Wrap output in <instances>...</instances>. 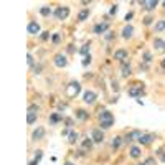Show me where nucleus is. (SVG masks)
<instances>
[{
  "instance_id": "nucleus-36",
  "label": "nucleus",
  "mask_w": 165,
  "mask_h": 165,
  "mask_svg": "<svg viewBox=\"0 0 165 165\" xmlns=\"http://www.w3.org/2000/svg\"><path fill=\"white\" fill-rule=\"evenodd\" d=\"M114 13H117V5H114L111 8V15H114Z\"/></svg>"
},
{
  "instance_id": "nucleus-13",
  "label": "nucleus",
  "mask_w": 165,
  "mask_h": 165,
  "mask_svg": "<svg viewBox=\"0 0 165 165\" xmlns=\"http://www.w3.org/2000/svg\"><path fill=\"white\" fill-rule=\"evenodd\" d=\"M154 46L157 48V51H165V41L160 38H155L154 40Z\"/></svg>"
},
{
  "instance_id": "nucleus-7",
  "label": "nucleus",
  "mask_w": 165,
  "mask_h": 165,
  "mask_svg": "<svg viewBox=\"0 0 165 165\" xmlns=\"http://www.w3.org/2000/svg\"><path fill=\"white\" fill-rule=\"evenodd\" d=\"M154 139H155L154 134H142V135L139 137V142H140L142 145H149V144H152Z\"/></svg>"
},
{
  "instance_id": "nucleus-39",
  "label": "nucleus",
  "mask_w": 165,
  "mask_h": 165,
  "mask_svg": "<svg viewBox=\"0 0 165 165\" xmlns=\"http://www.w3.org/2000/svg\"><path fill=\"white\" fill-rule=\"evenodd\" d=\"M162 66H164V68H165V59H164V61H162Z\"/></svg>"
},
{
  "instance_id": "nucleus-17",
  "label": "nucleus",
  "mask_w": 165,
  "mask_h": 165,
  "mask_svg": "<svg viewBox=\"0 0 165 165\" xmlns=\"http://www.w3.org/2000/svg\"><path fill=\"white\" fill-rule=\"evenodd\" d=\"M140 135H142V132L140 131H132L131 134L125 135V142H131V140H134L135 137H140Z\"/></svg>"
},
{
  "instance_id": "nucleus-24",
  "label": "nucleus",
  "mask_w": 165,
  "mask_h": 165,
  "mask_svg": "<svg viewBox=\"0 0 165 165\" xmlns=\"http://www.w3.org/2000/svg\"><path fill=\"white\" fill-rule=\"evenodd\" d=\"M40 13H41L43 17H50V15H51V8H50V7H41V8H40Z\"/></svg>"
},
{
  "instance_id": "nucleus-20",
  "label": "nucleus",
  "mask_w": 165,
  "mask_h": 165,
  "mask_svg": "<svg viewBox=\"0 0 165 165\" xmlns=\"http://www.w3.org/2000/svg\"><path fill=\"white\" fill-rule=\"evenodd\" d=\"M76 140H78V132L71 131L68 134V142H69V144H76Z\"/></svg>"
},
{
  "instance_id": "nucleus-8",
  "label": "nucleus",
  "mask_w": 165,
  "mask_h": 165,
  "mask_svg": "<svg viewBox=\"0 0 165 165\" xmlns=\"http://www.w3.org/2000/svg\"><path fill=\"white\" fill-rule=\"evenodd\" d=\"M144 94V88L142 86H134L129 89V96L131 98H139V96H142Z\"/></svg>"
},
{
  "instance_id": "nucleus-28",
  "label": "nucleus",
  "mask_w": 165,
  "mask_h": 165,
  "mask_svg": "<svg viewBox=\"0 0 165 165\" xmlns=\"http://www.w3.org/2000/svg\"><path fill=\"white\" fill-rule=\"evenodd\" d=\"M78 117L81 119V121H84V119H88V112L83 111V109H79V111H78Z\"/></svg>"
},
{
  "instance_id": "nucleus-30",
  "label": "nucleus",
  "mask_w": 165,
  "mask_h": 165,
  "mask_svg": "<svg viewBox=\"0 0 165 165\" xmlns=\"http://www.w3.org/2000/svg\"><path fill=\"white\" fill-rule=\"evenodd\" d=\"M91 63V55H88V56H84V59H83V66H88Z\"/></svg>"
},
{
  "instance_id": "nucleus-21",
  "label": "nucleus",
  "mask_w": 165,
  "mask_h": 165,
  "mask_svg": "<svg viewBox=\"0 0 165 165\" xmlns=\"http://www.w3.org/2000/svg\"><path fill=\"white\" fill-rule=\"evenodd\" d=\"M36 117H38V114H36V112H28V116H26V122H28V124H33V122L36 121Z\"/></svg>"
},
{
  "instance_id": "nucleus-29",
  "label": "nucleus",
  "mask_w": 165,
  "mask_h": 165,
  "mask_svg": "<svg viewBox=\"0 0 165 165\" xmlns=\"http://www.w3.org/2000/svg\"><path fill=\"white\" fill-rule=\"evenodd\" d=\"M38 111H40V107L36 104H32L30 107H28V112H36V114H38Z\"/></svg>"
},
{
  "instance_id": "nucleus-18",
  "label": "nucleus",
  "mask_w": 165,
  "mask_h": 165,
  "mask_svg": "<svg viewBox=\"0 0 165 165\" xmlns=\"http://www.w3.org/2000/svg\"><path fill=\"white\" fill-rule=\"evenodd\" d=\"M59 121H63V116L58 114V112H55V114L50 116V124H56V122H59Z\"/></svg>"
},
{
  "instance_id": "nucleus-14",
  "label": "nucleus",
  "mask_w": 165,
  "mask_h": 165,
  "mask_svg": "<svg viewBox=\"0 0 165 165\" xmlns=\"http://www.w3.org/2000/svg\"><path fill=\"white\" fill-rule=\"evenodd\" d=\"M132 33H134V26H132V25L124 26V30H122V36H124L125 40H127V38H131V36H132Z\"/></svg>"
},
{
  "instance_id": "nucleus-12",
  "label": "nucleus",
  "mask_w": 165,
  "mask_h": 165,
  "mask_svg": "<svg viewBox=\"0 0 165 165\" xmlns=\"http://www.w3.org/2000/svg\"><path fill=\"white\" fill-rule=\"evenodd\" d=\"M114 58L119 59V61H122V63H125V59H127V51H125V50H117V51L114 53Z\"/></svg>"
},
{
  "instance_id": "nucleus-10",
  "label": "nucleus",
  "mask_w": 165,
  "mask_h": 165,
  "mask_svg": "<svg viewBox=\"0 0 165 165\" xmlns=\"http://www.w3.org/2000/svg\"><path fill=\"white\" fill-rule=\"evenodd\" d=\"M26 32L30 33V35H36V33H40V25L36 22H30L28 26H26Z\"/></svg>"
},
{
  "instance_id": "nucleus-32",
  "label": "nucleus",
  "mask_w": 165,
  "mask_h": 165,
  "mask_svg": "<svg viewBox=\"0 0 165 165\" xmlns=\"http://www.w3.org/2000/svg\"><path fill=\"white\" fill-rule=\"evenodd\" d=\"M53 43H55V45L59 43V35H58V33H55V35H53Z\"/></svg>"
},
{
  "instance_id": "nucleus-22",
  "label": "nucleus",
  "mask_w": 165,
  "mask_h": 165,
  "mask_svg": "<svg viewBox=\"0 0 165 165\" xmlns=\"http://www.w3.org/2000/svg\"><path fill=\"white\" fill-rule=\"evenodd\" d=\"M131 157L132 158H139V157H140V149H139V147H132V149H131Z\"/></svg>"
},
{
  "instance_id": "nucleus-16",
  "label": "nucleus",
  "mask_w": 165,
  "mask_h": 165,
  "mask_svg": "<svg viewBox=\"0 0 165 165\" xmlns=\"http://www.w3.org/2000/svg\"><path fill=\"white\" fill-rule=\"evenodd\" d=\"M43 137H45V129L43 127H38L36 131L33 132V139L35 140H40V139H43Z\"/></svg>"
},
{
  "instance_id": "nucleus-4",
  "label": "nucleus",
  "mask_w": 165,
  "mask_h": 165,
  "mask_svg": "<svg viewBox=\"0 0 165 165\" xmlns=\"http://www.w3.org/2000/svg\"><path fill=\"white\" fill-rule=\"evenodd\" d=\"M107 30H109V23L107 22H101V23H98V25L94 26V33H98V35H102Z\"/></svg>"
},
{
  "instance_id": "nucleus-1",
  "label": "nucleus",
  "mask_w": 165,
  "mask_h": 165,
  "mask_svg": "<svg viewBox=\"0 0 165 165\" xmlns=\"http://www.w3.org/2000/svg\"><path fill=\"white\" fill-rule=\"evenodd\" d=\"M99 119H101V129H109V127H112V124H114V116H112V112H109V111H102L101 116H99Z\"/></svg>"
},
{
  "instance_id": "nucleus-6",
  "label": "nucleus",
  "mask_w": 165,
  "mask_h": 165,
  "mask_svg": "<svg viewBox=\"0 0 165 165\" xmlns=\"http://www.w3.org/2000/svg\"><path fill=\"white\" fill-rule=\"evenodd\" d=\"M91 139L94 140V142H102L104 140V134H102V131L101 129H94V131L91 132Z\"/></svg>"
},
{
  "instance_id": "nucleus-25",
  "label": "nucleus",
  "mask_w": 165,
  "mask_h": 165,
  "mask_svg": "<svg viewBox=\"0 0 165 165\" xmlns=\"http://www.w3.org/2000/svg\"><path fill=\"white\" fill-rule=\"evenodd\" d=\"M121 144H122V137H114V140H112V147H114V149H119Z\"/></svg>"
},
{
  "instance_id": "nucleus-11",
  "label": "nucleus",
  "mask_w": 165,
  "mask_h": 165,
  "mask_svg": "<svg viewBox=\"0 0 165 165\" xmlns=\"http://www.w3.org/2000/svg\"><path fill=\"white\" fill-rule=\"evenodd\" d=\"M96 101V92L94 91H86L84 92V102L86 104H92Z\"/></svg>"
},
{
  "instance_id": "nucleus-35",
  "label": "nucleus",
  "mask_w": 165,
  "mask_h": 165,
  "mask_svg": "<svg viewBox=\"0 0 165 165\" xmlns=\"http://www.w3.org/2000/svg\"><path fill=\"white\" fill-rule=\"evenodd\" d=\"M48 38H50V35H48V32H45L43 35H41V40H43V41H46Z\"/></svg>"
},
{
  "instance_id": "nucleus-5",
  "label": "nucleus",
  "mask_w": 165,
  "mask_h": 165,
  "mask_svg": "<svg viewBox=\"0 0 165 165\" xmlns=\"http://www.w3.org/2000/svg\"><path fill=\"white\" fill-rule=\"evenodd\" d=\"M55 65L58 66V68H65V66L68 65V59H66L65 55H61V53L56 55V56H55Z\"/></svg>"
},
{
  "instance_id": "nucleus-9",
  "label": "nucleus",
  "mask_w": 165,
  "mask_h": 165,
  "mask_svg": "<svg viewBox=\"0 0 165 165\" xmlns=\"http://www.w3.org/2000/svg\"><path fill=\"white\" fill-rule=\"evenodd\" d=\"M140 5L144 7L145 10H154V8L158 5V2H157V0H142V2H140Z\"/></svg>"
},
{
  "instance_id": "nucleus-42",
  "label": "nucleus",
  "mask_w": 165,
  "mask_h": 165,
  "mask_svg": "<svg viewBox=\"0 0 165 165\" xmlns=\"http://www.w3.org/2000/svg\"><path fill=\"white\" fill-rule=\"evenodd\" d=\"M140 165H144V164H140Z\"/></svg>"
},
{
  "instance_id": "nucleus-19",
  "label": "nucleus",
  "mask_w": 165,
  "mask_h": 165,
  "mask_svg": "<svg viewBox=\"0 0 165 165\" xmlns=\"http://www.w3.org/2000/svg\"><path fill=\"white\" fill-rule=\"evenodd\" d=\"M88 17H89V10H88V8H84V10H81V12L78 13V20H79V22H84Z\"/></svg>"
},
{
  "instance_id": "nucleus-34",
  "label": "nucleus",
  "mask_w": 165,
  "mask_h": 165,
  "mask_svg": "<svg viewBox=\"0 0 165 165\" xmlns=\"http://www.w3.org/2000/svg\"><path fill=\"white\" fill-rule=\"evenodd\" d=\"M152 20H154L152 17H147V18H144V23H145V25H150V23H152Z\"/></svg>"
},
{
  "instance_id": "nucleus-26",
  "label": "nucleus",
  "mask_w": 165,
  "mask_h": 165,
  "mask_svg": "<svg viewBox=\"0 0 165 165\" xmlns=\"http://www.w3.org/2000/svg\"><path fill=\"white\" fill-rule=\"evenodd\" d=\"M91 145H92L91 139H84V140H83V149H91Z\"/></svg>"
},
{
  "instance_id": "nucleus-2",
  "label": "nucleus",
  "mask_w": 165,
  "mask_h": 165,
  "mask_svg": "<svg viewBox=\"0 0 165 165\" xmlns=\"http://www.w3.org/2000/svg\"><path fill=\"white\" fill-rule=\"evenodd\" d=\"M79 91H81V84L76 83V81H73V83H69L68 88H66V96H68V98H76L79 94Z\"/></svg>"
},
{
  "instance_id": "nucleus-3",
  "label": "nucleus",
  "mask_w": 165,
  "mask_h": 165,
  "mask_svg": "<svg viewBox=\"0 0 165 165\" xmlns=\"http://www.w3.org/2000/svg\"><path fill=\"white\" fill-rule=\"evenodd\" d=\"M68 15H69V8H68V7H58V8L55 10L56 20H65V18H68Z\"/></svg>"
},
{
  "instance_id": "nucleus-33",
  "label": "nucleus",
  "mask_w": 165,
  "mask_h": 165,
  "mask_svg": "<svg viewBox=\"0 0 165 165\" xmlns=\"http://www.w3.org/2000/svg\"><path fill=\"white\" fill-rule=\"evenodd\" d=\"M26 63H28L30 66H33V58H32V55H28V56H26Z\"/></svg>"
},
{
  "instance_id": "nucleus-40",
  "label": "nucleus",
  "mask_w": 165,
  "mask_h": 165,
  "mask_svg": "<svg viewBox=\"0 0 165 165\" xmlns=\"http://www.w3.org/2000/svg\"><path fill=\"white\" fill-rule=\"evenodd\" d=\"M65 165H73V164H69V162H68V164H65Z\"/></svg>"
},
{
  "instance_id": "nucleus-23",
  "label": "nucleus",
  "mask_w": 165,
  "mask_h": 165,
  "mask_svg": "<svg viewBox=\"0 0 165 165\" xmlns=\"http://www.w3.org/2000/svg\"><path fill=\"white\" fill-rule=\"evenodd\" d=\"M155 30H157V32H164L165 30V20H158L157 23H155Z\"/></svg>"
},
{
  "instance_id": "nucleus-38",
  "label": "nucleus",
  "mask_w": 165,
  "mask_h": 165,
  "mask_svg": "<svg viewBox=\"0 0 165 165\" xmlns=\"http://www.w3.org/2000/svg\"><path fill=\"white\" fill-rule=\"evenodd\" d=\"M38 162H40V160H36V158H35V160H32L28 165H38Z\"/></svg>"
},
{
  "instance_id": "nucleus-37",
  "label": "nucleus",
  "mask_w": 165,
  "mask_h": 165,
  "mask_svg": "<svg viewBox=\"0 0 165 165\" xmlns=\"http://www.w3.org/2000/svg\"><path fill=\"white\" fill-rule=\"evenodd\" d=\"M132 15H134V13H132V12H129V13H127V15H125V20H127V22H129V20L132 18Z\"/></svg>"
},
{
  "instance_id": "nucleus-41",
  "label": "nucleus",
  "mask_w": 165,
  "mask_h": 165,
  "mask_svg": "<svg viewBox=\"0 0 165 165\" xmlns=\"http://www.w3.org/2000/svg\"><path fill=\"white\" fill-rule=\"evenodd\" d=\"M162 5H164V8H165V2H164V3H162Z\"/></svg>"
},
{
  "instance_id": "nucleus-27",
  "label": "nucleus",
  "mask_w": 165,
  "mask_h": 165,
  "mask_svg": "<svg viewBox=\"0 0 165 165\" xmlns=\"http://www.w3.org/2000/svg\"><path fill=\"white\" fill-rule=\"evenodd\" d=\"M79 53L84 55V56H88V53H89V45H83L81 46V50H79Z\"/></svg>"
},
{
  "instance_id": "nucleus-31",
  "label": "nucleus",
  "mask_w": 165,
  "mask_h": 165,
  "mask_svg": "<svg viewBox=\"0 0 165 165\" xmlns=\"http://www.w3.org/2000/svg\"><path fill=\"white\" fill-rule=\"evenodd\" d=\"M150 59H152V55H150V53H144V61H145V63H149Z\"/></svg>"
},
{
  "instance_id": "nucleus-15",
  "label": "nucleus",
  "mask_w": 165,
  "mask_h": 165,
  "mask_svg": "<svg viewBox=\"0 0 165 165\" xmlns=\"http://www.w3.org/2000/svg\"><path fill=\"white\" fill-rule=\"evenodd\" d=\"M131 73H132L131 66L127 65V63H122V68H121V74H122L124 78H127V76H131Z\"/></svg>"
}]
</instances>
